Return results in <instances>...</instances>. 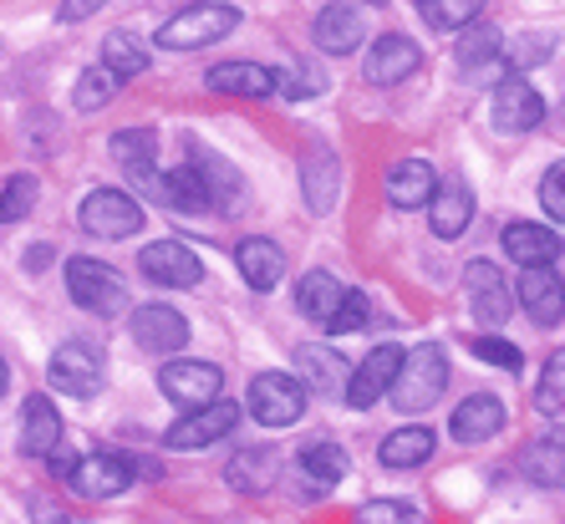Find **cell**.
<instances>
[{
  "label": "cell",
  "mask_w": 565,
  "mask_h": 524,
  "mask_svg": "<svg viewBox=\"0 0 565 524\" xmlns=\"http://www.w3.org/2000/svg\"><path fill=\"white\" fill-rule=\"evenodd\" d=\"M444 387H448V356H444V346L423 341V346L403 352L387 397H393L397 413H423V407H434L438 397H444Z\"/></svg>",
  "instance_id": "6da1fadb"
},
{
  "label": "cell",
  "mask_w": 565,
  "mask_h": 524,
  "mask_svg": "<svg viewBox=\"0 0 565 524\" xmlns=\"http://www.w3.org/2000/svg\"><path fill=\"white\" fill-rule=\"evenodd\" d=\"M36 179L31 173H11L6 184H0V224H15V220H26L31 210H36Z\"/></svg>",
  "instance_id": "f35d334b"
},
{
  "label": "cell",
  "mask_w": 565,
  "mask_h": 524,
  "mask_svg": "<svg viewBox=\"0 0 565 524\" xmlns=\"http://www.w3.org/2000/svg\"><path fill=\"white\" fill-rule=\"evenodd\" d=\"M301 469L316 489H327V484H342L347 469H352V459H347L342 443H327V438H321V443L301 448Z\"/></svg>",
  "instance_id": "d6a6232c"
},
{
  "label": "cell",
  "mask_w": 565,
  "mask_h": 524,
  "mask_svg": "<svg viewBox=\"0 0 565 524\" xmlns=\"http://www.w3.org/2000/svg\"><path fill=\"white\" fill-rule=\"evenodd\" d=\"M321 93H327V77H321L311 62H301V66H290L286 72V97L301 103V97H321Z\"/></svg>",
  "instance_id": "f6af8a7d"
},
{
  "label": "cell",
  "mask_w": 565,
  "mask_h": 524,
  "mask_svg": "<svg viewBox=\"0 0 565 524\" xmlns=\"http://www.w3.org/2000/svg\"><path fill=\"white\" fill-rule=\"evenodd\" d=\"M276 473H280L276 448H239L230 469H224V479L239 494H265V489H276Z\"/></svg>",
  "instance_id": "4dcf8cb0"
},
{
  "label": "cell",
  "mask_w": 565,
  "mask_h": 524,
  "mask_svg": "<svg viewBox=\"0 0 565 524\" xmlns=\"http://www.w3.org/2000/svg\"><path fill=\"white\" fill-rule=\"evenodd\" d=\"M382 189H387V199H393L397 210H423L438 189V169L428 158H397L393 169H387V179H382Z\"/></svg>",
  "instance_id": "603a6c76"
},
{
  "label": "cell",
  "mask_w": 565,
  "mask_h": 524,
  "mask_svg": "<svg viewBox=\"0 0 565 524\" xmlns=\"http://www.w3.org/2000/svg\"><path fill=\"white\" fill-rule=\"evenodd\" d=\"M500 56H504V72H525V66H540L555 56V36H514V41H500Z\"/></svg>",
  "instance_id": "74e56055"
},
{
  "label": "cell",
  "mask_w": 565,
  "mask_h": 524,
  "mask_svg": "<svg viewBox=\"0 0 565 524\" xmlns=\"http://www.w3.org/2000/svg\"><path fill=\"white\" fill-rule=\"evenodd\" d=\"M525 473L540 489H561V438L525 448Z\"/></svg>",
  "instance_id": "60d3db41"
},
{
  "label": "cell",
  "mask_w": 565,
  "mask_h": 524,
  "mask_svg": "<svg viewBox=\"0 0 565 524\" xmlns=\"http://www.w3.org/2000/svg\"><path fill=\"white\" fill-rule=\"evenodd\" d=\"M235 423H239V407L214 397V403H204V407H189V418H179L169 432H163V448L194 453V448L220 443L224 432H235Z\"/></svg>",
  "instance_id": "30bf717a"
},
{
  "label": "cell",
  "mask_w": 565,
  "mask_h": 524,
  "mask_svg": "<svg viewBox=\"0 0 565 524\" xmlns=\"http://www.w3.org/2000/svg\"><path fill=\"white\" fill-rule=\"evenodd\" d=\"M158 387L179 407H204L214 397H224V372L214 362H204V356H169L158 367Z\"/></svg>",
  "instance_id": "277c9868"
},
{
  "label": "cell",
  "mask_w": 565,
  "mask_h": 524,
  "mask_svg": "<svg viewBox=\"0 0 565 524\" xmlns=\"http://www.w3.org/2000/svg\"><path fill=\"white\" fill-rule=\"evenodd\" d=\"M418 66H423V46H418V41L382 36V41H372L367 62H362V77H367L372 87H397V82H408Z\"/></svg>",
  "instance_id": "e0dca14e"
},
{
  "label": "cell",
  "mask_w": 565,
  "mask_h": 524,
  "mask_svg": "<svg viewBox=\"0 0 565 524\" xmlns=\"http://www.w3.org/2000/svg\"><path fill=\"white\" fill-rule=\"evenodd\" d=\"M235 265H239V276H245V286H255L260 296H265V290H276L280 280H286V255H280L276 239H265V235L239 239Z\"/></svg>",
  "instance_id": "484cf974"
},
{
  "label": "cell",
  "mask_w": 565,
  "mask_h": 524,
  "mask_svg": "<svg viewBox=\"0 0 565 524\" xmlns=\"http://www.w3.org/2000/svg\"><path fill=\"white\" fill-rule=\"evenodd\" d=\"M46 382L66 397H97L107 382L103 352H97L93 341H62L52 352V362H46Z\"/></svg>",
  "instance_id": "5b68a950"
},
{
  "label": "cell",
  "mask_w": 565,
  "mask_h": 524,
  "mask_svg": "<svg viewBox=\"0 0 565 524\" xmlns=\"http://www.w3.org/2000/svg\"><path fill=\"white\" fill-rule=\"evenodd\" d=\"M504 255L520 265H555L561 260V235L545 224H504Z\"/></svg>",
  "instance_id": "f546056e"
},
{
  "label": "cell",
  "mask_w": 565,
  "mask_h": 524,
  "mask_svg": "<svg viewBox=\"0 0 565 524\" xmlns=\"http://www.w3.org/2000/svg\"><path fill=\"white\" fill-rule=\"evenodd\" d=\"M77 220L97 239H132L143 229V204L132 194H122V189H93V194L82 199Z\"/></svg>",
  "instance_id": "8992f818"
},
{
  "label": "cell",
  "mask_w": 565,
  "mask_h": 524,
  "mask_svg": "<svg viewBox=\"0 0 565 524\" xmlns=\"http://www.w3.org/2000/svg\"><path fill=\"white\" fill-rule=\"evenodd\" d=\"M245 407L250 418L265 423V428H290V423L306 413V387L290 372H260L245 393Z\"/></svg>",
  "instance_id": "52a82bcc"
},
{
  "label": "cell",
  "mask_w": 565,
  "mask_h": 524,
  "mask_svg": "<svg viewBox=\"0 0 565 524\" xmlns=\"http://www.w3.org/2000/svg\"><path fill=\"white\" fill-rule=\"evenodd\" d=\"M545 122V97L520 72H504L494 82V128L500 132H535Z\"/></svg>",
  "instance_id": "7c38bea8"
},
{
  "label": "cell",
  "mask_w": 565,
  "mask_h": 524,
  "mask_svg": "<svg viewBox=\"0 0 565 524\" xmlns=\"http://www.w3.org/2000/svg\"><path fill=\"white\" fill-rule=\"evenodd\" d=\"M103 6H107V0H62V6H56V21H62V26H77V21L97 15Z\"/></svg>",
  "instance_id": "c3c4849f"
},
{
  "label": "cell",
  "mask_w": 565,
  "mask_h": 524,
  "mask_svg": "<svg viewBox=\"0 0 565 524\" xmlns=\"http://www.w3.org/2000/svg\"><path fill=\"white\" fill-rule=\"evenodd\" d=\"M138 270H143V280H153V286H163V290H194L199 280H204V265H199V255L184 245V239L143 245Z\"/></svg>",
  "instance_id": "8fae6325"
},
{
  "label": "cell",
  "mask_w": 565,
  "mask_h": 524,
  "mask_svg": "<svg viewBox=\"0 0 565 524\" xmlns=\"http://www.w3.org/2000/svg\"><path fill=\"white\" fill-rule=\"evenodd\" d=\"M113 163L128 173L132 184L143 189L148 199H158V132L153 128H122L113 132V143H107Z\"/></svg>",
  "instance_id": "4fadbf2b"
},
{
  "label": "cell",
  "mask_w": 565,
  "mask_h": 524,
  "mask_svg": "<svg viewBox=\"0 0 565 524\" xmlns=\"http://www.w3.org/2000/svg\"><path fill=\"white\" fill-rule=\"evenodd\" d=\"M103 66L113 77H138V72H148V46L132 31H113L103 41Z\"/></svg>",
  "instance_id": "d590c367"
},
{
  "label": "cell",
  "mask_w": 565,
  "mask_h": 524,
  "mask_svg": "<svg viewBox=\"0 0 565 524\" xmlns=\"http://www.w3.org/2000/svg\"><path fill=\"white\" fill-rule=\"evenodd\" d=\"M367 316H372L367 296H362V290H352V286H347L342 306L331 311V321H327V327H321V331H331V336H352V331H362V327H367Z\"/></svg>",
  "instance_id": "b9f144b4"
},
{
  "label": "cell",
  "mask_w": 565,
  "mask_h": 524,
  "mask_svg": "<svg viewBox=\"0 0 565 524\" xmlns=\"http://www.w3.org/2000/svg\"><path fill=\"white\" fill-rule=\"evenodd\" d=\"M473 356H479V362H489V367H500V372H520V367H525L520 346H514V341H504V336H494V331H489V336H473Z\"/></svg>",
  "instance_id": "7bdbcfd3"
},
{
  "label": "cell",
  "mask_w": 565,
  "mask_h": 524,
  "mask_svg": "<svg viewBox=\"0 0 565 524\" xmlns=\"http://www.w3.org/2000/svg\"><path fill=\"white\" fill-rule=\"evenodd\" d=\"M342 296H347V286L331 270H306L301 276V286H296V306H301L306 316H311L316 327H327L331 321V311L342 306Z\"/></svg>",
  "instance_id": "1f68e13d"
},
{
  "label": "cell",
  "mask_w": 565,
  "mask_h": 524,
  "mask_svg": "<svg viewBox=\"0 0 565 524\" xmlns=\"http://www.w3.org/2000/svg\"><path fill=\"white\" fill-rule=\"evenodd\" d=\"M500 31H489V26H473V31H463V41H459V72H463V82H500L504 77V56H500Z\"/></svg>",
  "instance_id": "83f0119b"
},
{
  "label": "cell",
  "mask_w": 565,
  "mask_h": 524,
  "mask_svg": "<svg viewBox=\"0 0 565 524\" xmlns=\"http://www.w3.org/2000/svg\"><path fill=\"white\" fill-rule=\"evenodd\" d=\"M128 484L132 473L122 453H87V459H72V469H66V489H77L82 499H118Z\"/></svg>",
  "instance_id": "5bb4252c"
},
{
  "label": "cell",
  "mask_w": 565,
  "mask_h": 524,
  "mask_svg": "<svg viewBox=\"0 0 565 524\" xmlns=\"http://www.w3.org/2000/svg\"><path fill=\"white\" fill-rule=\"evenodd\" d=\"M434 448H438L434 428H428V423H408V428H397L382 438L377 463L382 469H418V463L434 459Z\"/></svg>",
  "instance_id": "f1b7e54d"
},
{
  "label": "cell",
  "mask_w": 565,
  "mask_h": 524,
  "mask_svg": "<svg viewBox=\"0 0 565 524\" xmlns=\"http://www.w3.org/2000/svg\"><path fill=\"white\" fill-rule=\"evenodd\" d=\"M540 204H545V214H551V220H565V169H561V163L540 179Z\"/></svg>",
  "instance_id": "bcb514c9"
},
{
  "label": "cell",
  "mask_w": 565,
  "mask_h": 524,
  "mask_svg": "<svg viewBox=\"0 0 565 524\" xmlns=\"http://www.w3.org/2000/svg\"><path fill=\"white\" fill-rule=\"evenodd\" d=\"M56 443H62V413H56V403L46 393H31L26 413H21V453L46 459Z\"/></svg>",
  "instance_id": "4316f807"
},
{
  "label": "cell",
  "mask_w": 565,
  "mask_h": 524,
  "mask_svg": "<svg viewBox=\"0 0 565 524\" xmlns=\"http://www.w3.org/2000/svg\"><path fill=\"white\" fill-rule=\"evenodd\" d=\"M301 194L311 214H331L342 199V163L327 143H306L301 153Z\"/></svg>",
  "instance_id": "9a60e30c"
},
{
  "label": "cell",
  "mask_w": 565,
  "mask_h": 524,
  "mask_svg": "<svg viewBox=\"0 0 565 524\" xmlns=\"http://www.w3.org/2000/svg\"><path fill=\"white\" fill-rule=\"evenodd\" d=\"M356 524H428V514L408 499H367L356 510Z\"/></svg>",
  "instance_id": "ab89813d"
},
{
  "label": "cell",
  "mask_w": 565,
  "mask_h": 524,
  "mask_svg": "<svg viewBox=\"0 0 565 524\" xmlns=\"http://www.w3.org/2000/svg\"><path fill=\"white\" fill-rule=\"evenodd\" d=\"M235 26H239L235 6H224V0H199V6H184L179 15H169V21H163L158 46H169V52H199V46L224 41Z\"/></svg>",
  "instance_id": "7a4b0ae2"
},
{
  "label": "cell",
  "mask_w": 565,
  "mask_h": 524,
  "mask_svg": "<svg viewBox=\"0 0 565 524\" xmlns=\"http://www.w3.org/2000/svg\"><path fill=\"white\" fill-rule=\"evenodd\" d=\"M535 407L545 413V418H561V407H565V356L561 352H555L551 367H545V382H540V393H535Z\"/></svg>",
  "instance_id": "ee69618b"
},
{
  "label": "cell",
  "mask_w": 565,
  "mask_h": 524,
  "mask_svg": "<svg viewBox=\"0 0 565 524\" xmlns=\"http://www.w3.org/2000/svg\"><path fill=\"white\" fill-rule=\"evenodd\" d=\"M0 393H6V362H0Z\"/></svg>",
  "instance_id": "f907efd6"
},
{
  "label": "cell",
  "mask_w": 565,
  "mask_h": 524,
  "mask_svg": "<svg viewBox=\"0 0 565 524\" xmlns=\"http://www.w3.org/2000/svg\"><path fill=\"white\" fill-rule=\"evenodd\" d=\"M158 204H169V210H184V214L210 210V199H204V184H199V173L189 169V163H179L169 179H158Z\"/></svg>",
  "instance_id": "836d02e7"
},
{
  "label": "cell",
  "mask_w": 565,
  "mask_h": 524,
  "mask_svg": "<svg viewBox=\"0 0 565 524\" xmlns=\"http://www.w3.org/2000/svg\"><path fill=\"white\" fill-rule=\"evenodd\" d=\"M132 341L153 356H173L189 346V321L173 306H138L132 311Z\"/></svg>",
  "instance_id": "2e32d148"
},
{
  "label": "cell",
  "mask_w": 565,
  "mask_h": 524,
  "mask_svg": "<svg viewBox=\"0 0 565 524\" xmlns=\"http://www.w3.org/2000/svg\"><path fill=\"white\" fill-rule=\"evenodd\" d=\"M418 15L434 31H463L484 15V0H418Z\"/></svg>",
  "instance_id": "e575fe53"
},
{
  "label": "cell",
  "mask_w": 565,
  "mask_h": 524,
  "mask_svg": "<svg viewBox=\"0 0 565 524\" xmlns=\"http://www.w3.org/2000/svg\"><path fill=\"white\" fill-rule=\"evenodd\" d=\"M372 6H387V0H372Z\"/></svg>",
  "instance_id": "816d5d0a"
},
{
  "label": "cell",
  "mask_w": 565,
  "mask_h": 524,
  "mask_svg": "<svg viewBox=\"0 0 565 524\" xmlns=\"http://www.w3.org/2000/svg\"><path fill=\"white\" fill-rule=\"evenodd\" d=\"M397 362H403V352H397L393 341L372 346L367 362H362V367H352V377H347V403H352L356 413H362V407H377L382 397H387V387H393Z\"/></svg>",
  "instance_id": "ac0fdd59"
},
{
  "label": "cell",
  "mask_w": 565,
  "mask_h": 524,
  "mask_svg": "<svg viewBox=\"0 0 565 524\" xmlns=\"http://www.w3.org/2000/svg\"><path fill=\"white\" fill-rule=\"evenodd\" d=\"M118 82L122 77H113L107 66H87L77 77V87H72V103H77V113H103L113 97H118Z\"/></svg>",
  "instance_id": "8d00e7d4"
},
{
  "label": "cell",
  "mask_w": 565,
  "mask_h": 524,
  "mask_svg": "<svg viewBox=\"0 0 565 524\" xmlns=\"http://www.w3.org/2000/svg\"><path fill=\"white\" fill-rule=\"evenodd\" d=\"M66 296H72L87 316H97V321L128 311V286H122V276L113 270V265L93 260V255L66 260Z\"/></svg>",
  "instance_id": "3957f363"
},
{
  "label": "cell",
  "mask_w": 565,
  "mask_h": 524,
  "mask_svg": "<svg viewBox=\"0 0 565 524\" xmlns=\"http://www.w3.org/2000/svg\"><path fill=\"white\" fill-rule=\"evenodd\" d=\"M510 423V407L500 403L494 393H473L454 407V418H448V432L459 438V443H489L494 432Z\"/></svg>",
  "instance_id": "44dd1931"
},
{
  "label": "cell",
  "mask_w": 565,
  "mask_h": 524,
  "mask_svg": "<svg viewBox=\"0 0 565 524\" xmlns=\"http://www.w3.org/2000/svg\"><path fill=\"white\" fill-rule=\"evenodd\" d=\"M31 520L36 524H93V520H82V514H72L66 504H56V499H36V504H31Z\"/></svg>",
  "instance_id": "7dc6e473"
},
{
  "label": "cell",
  "mask_w": 565,
  "mask_h": 524,
  "mask_svg": "<svg viewBox=\"0 0 565 524\" xmlns=\"http://www.w3.org/2000/svg\"><path fill=\"white\" fill-rule=\"evenodd\" d=\"M423 210H428V224H434L438 239H459L473 224V189L463 179H444Z\"/></svg>",
  "instance_id": "7402d4cb"
},
{
  "label": "cell",
  "mask_w": 565,
  "mask_h": 524,
  "mask_svg": "<svg viewBox=\"0 0 565 524\" xmlns=\"http://www.w3.org/2000/svg\"><path fill=\"white\" fill-rule=\"evenodd\" d=\"M514 301L525 306V316L535 327H561V270L555 265H525V276L514 286Z\"/></svg>",
  "instance_id": "ffe728a7"
},
{
  "label": "cell",
  "mask_w": 565,
  "mask_h": 524,
  "mask_svg": "<svg viewBox=\"0 0 565 524\" xmlns=\"http://www.w3.org/2000/svg\"><path fill=\"white\" fill-rule=\"evenodd\" d=\"M46 260H52V249H46V245H36V249H31V270H41V265H46Z\"/></svg>",
  "instance_id": "681fc988"
},
{
  "label": "cell",
  "mask_w": 565,
  "mask_h": 524,
  "mask_svg": "<svg viewBox=\"0 0 565 524\" xmlns=\"http://www.w3.org/2000/svg\"><path fill=\"white\" fill-rule=\"evenodd\" d=\"M189 153H194V163H189V169L199 173V184H204L210 210H220V214H239V210H245V199H250V189H245V173H239L230 158L214 153V148H204L199 138H189Z\"/></svg>",
  "instance_id": "ba28073f"
},
{
  "label": "cell",
  "mask_w": 565,
  "mask_h": 524,
  "mask_svg": "<svg viewBox=\"0 0 565 524\" xmlns=\"http://www.w3.org/2000/svg\"><path fill=\"white\" fill-rule=\"evenodd\" d=\"M311 41H316V46H321L327 56H352L356 46L367 41V21H362V11H356L352 0H331L327 11L316 15Z\"/></svg>",
  "instance_id": "d6986e66"
},
{
  "label": "cell",
  "mask_w": 565,
  "mask_h": 524,
  "mask_svg": "<svg viewBox=\"0 0 565 524\" xmlns=\"http://www.w3.org/2000/svg\"><path fill=\"white\" fill-rule=\"evenodd\" d=\"M204 82L224 97H270L280 87V72L260 62H220V66H210Z\"/></svg>",
  "instance_id": "d4e9b609"
},
{
  "label": "cell",
  "mask_w": 565,
  "mask_h": 524,
  "mask_svg": "<svg viewBox=\"0 0 565 524\" xmlns=\"http://www.w3.org/2000/svg\"><path fill=\"white\" fill-rule=\"evenodd\" d=\"M296 367H301V387L316 397H342L347 393V377H352V367H347V356H337L331 346H301L296 352Z\"/></svg>",
  "instance_id": "cb8c5ba5"
},
{
  "label": "cell",
  "mask_w": 565,
  "mask_h": 524,
  "mask_svg": "<svg viewBox=\"0 0 565 524\" xmlns=\"http://www.w3.org/2000/svg\"><path fill=\"white\" fill-rule=\"evenodd\" d=\"M463 290H469V311L479 327L500 331L514 311V296H510V280L500 276V265L489 260H469L463 265Z\"/></svg>",
  "instance_id": "9c48e42d"
}]
</instances>
